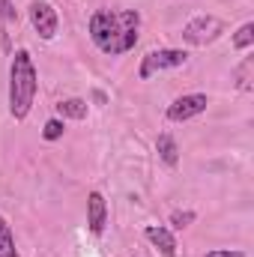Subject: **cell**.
<instances>
[{
	"label": "cell",
	"instance_id": "cell-1",
	"mask_svg": "<svg viewBox=\"0 0 254 257\" xmlns=\"http://www.w3.org/2000/svg\"><path fill=\"white\" fill-rule=\"evenodd\" d=\"M141 15L138 9H99L90 18V39L102 54H126L138 42Z\"/></svg>",
	"mask_w": 254,
	"mask_h": 257
},
{
	"label": "cell",
	"instance_id": "cell-3",
	"mask_svg": "<svg viewBox=\"0 0 254 257\" xmlns=\"http://www.w3.org/2000/svg\"><path fill=\"white\" fill-rule=\"evenodd\" d=\"M189 54L180 51V48H159V51H147L144 60H141V69H138V78L141 81H150L153 75L165 72V69H177V66H186Z\"/></svg>",
	"mask_w": 254,
	"mask_h": 257
},
{
	"label": "cell",
	"instance_id": "cell-2",
	"mask_svg": "<svg viewBox=\"0 0 254 257\" xmlns=\"http://www.w3.org/2000/svg\"><path fill=\"white\" fill-rule=\"evenodd\" d=\"M36 90H39V78H36L33 60L21 48V51H15L12 69H9V114L15 120H24L30 114L33 99H36Z\"/></svg>",
	"mask_w": 254,
	"mask_h": 257
},
{
	"label": "cell",
	"instance_id": "cell-4",
	"mask_svg": "<svg viewBox=\"0 0 254 257\" xmlns=\"http://www.w3.org/2000/svg\"><path fill=\"white\" fill-rule=\"evenodd\" d=\"M221 33H224V21L215 18V15H197V18H191L189 24L183 27V39L189 45H197V48L215 42Z\"/></svg>",
	"mask_w": 254,
	"mask_h": 257
},
{
	"label": "cell",
	"instance_id": "cell-9",
	"mask_svg": "<svg viewBox=\"0 0 254 257\" xmlns=\"http://www.w3.org/2000/svg\"><path fill=\"white\" fill-rule=\"evenodd\" d=\"M156 150H159V159L168 165V168H174L177 162H180V147H177V141L165 132V135H159V141H156Z\"/></svg>",
	"mask_w": 254,
	"mask_h": 257
},
{
	"label": "cell",
	"instance_id": "cell-16",
	"mask_svg": "<svg viewBox=\"0 0 254 257\" xmlns=\"http://www.w3.org/2000/svg\"><path fill=\"white\" fill-rule=\"evenodd\" d=\"M248 72H251V60H245L242 69H239V87H242V90H248V87H251V84H248Z\"/></svg>",
	"mask_w": 254,
	"mask_h": 257
},
{
	"label": "cell",
	"instance_id": "cell-13",
	"mask_svg": "<svg viewBox=\"0 0 254 257\" xmlns=\"http://www.w3.org/2000/svg\"><path fill=\"white\" fill-rule=\"evenodd\" d=\"M191 221H194V212H191V209H186V212H174V215H171V224H174L177 230L189 227Z\"/></svg>",
	"mask_w": 254,
	"mask_h": 257
},
{
	"label": "cell",
	"instance_id": "cell-6",
	"mask_svg": "<svg viewBox=\"0 0 254 257\" xmlns=\"http://www.w3.org/2000/svg\"><path fill=\"white\" fill-rule=\"evenodd\" d=\"M30 24H33V30L42 36V39H54L57 36V12H54V6L51 3H45V0H36L33 6H30Z\"/></svg>",
	"mask_w": 254,
	"mask_h": 257
},
{
	"label": "cell",
	"instance_id": "cell-10",
	"mask_svg": "<svg viewBox=\"0 0 254 257\" xmlns=\"http://www.w3.org/2000/svg\"><path fill=\"white\" fill-rule=\"evenodd\" d=\"M60 117H69V120H84L87 117V102L84 99H63L57 105Z\"/></svg>",
	"mask_w": 254,
	"mask_h": 257
},
{
	"label": "cell",
	"instance_id": "cell-5",
	"mask_svg": "<svg viewBox=\"0 0 254 257\" xmlns=\"http://www.w3.org/2000/svg\"><path fill=\"white\" fill-rule=\"evenodd\" d=\"M206 105H209L206 93H189V96H180V99L171 102V108H168V120H171V123H186V120H191V117L203 114Z\"/></svg>",
	"mask_w": 254,
	"mask_h": 257
},
{
	"label": "cell",
	"instance_id": "cell-14",
	"mask_svg": "<svg viewBox=\"0 0 254 257\" xmlns=\"http://www.w3.org/2000/svg\"><path fill=\"white\" fill-rule=\"evenodd\" d=\"M60 135H63V123H60V120H48V123H45V132H42L45 141H57Z\"/></svg>",
	"mask_w": 254,
	"mask_h": 257
},
{
	"label": "cell",
	"instance_id": "cell-17",
	"mask_svg": "<svg viewBox=\"0 0 254 257\" xmlns=\"http://www.w3.org/2000/svg\"><path fill=\"white\" fill-rule=\"evenodd\" d=\"M206 257H245V254H242V251H227V248H224V251H206Z\"/></svg>",
	"mask_w": 254,
	"mask_h": 257
},
{
	"label": "cell",
	"instance_id": "cell-12",
	"mask_svg": "<svg viewBox=\"0 0 254 257\" xmlns=\"http://www.w3.org/2000/svg\"><path fill=\"white\" fill-rule=\"evenodd\" d=\"M254 45V24H242L239 30H236V36H233V48L236 51H245V48H251Z\"/></svg>",
	"mask_w": 254,
	"mask_h": 257
},
{
	"label": "cell",
	"instance_id": "cell-15",
	"mask_svg": "<svg viewBox=\"0 0 254 257\" xmlns=\"http://www.w3.org/2000/svg\"><path fill=\"white\" fill-rule=\"evenodd\" d=\"M0 21H18V9L12 6V0H0Z\"/></svg>",
	"mask_w": 254,
	"mask_h": 257
},
{
	"label": "cell",
	"instance_id": "cell-11",
	"mask_svg": "<svg viewBox=\"0 0 254 257\" xmlns=\"http://www.w3.org/2000/svg\"><path fill=\"white\" fill-rule=\"evenodd\" d=\"M0 257H18V251H15V236H12V230H9V224H6L3 215H0Z\"/></svg>",
	"mask_w": 254,
	"mask_h": 257
},
{
	"label": "cell",
	"instance_id": "cell-8",
	"mask_svg": "<svg viewBox=\"0 0 254 257\" xmlns=\"http://www.w3.org/2000/svg\"><path fill=\"white\" fill-rule=\"evenodd\" d=\"M147 239L165 257H177V239H174V233L168 227H147Z\"/></svg>",
	"mask_w": 254,
	"mask_h": 257
},
{
	"label": "cell",
	"instance_id": "cell-7",
	"mask_svg": "<svg viewBox=\"0 0 254 257\" xmlns=\"http://www.w3.org/2000/svg\"><path fill=\"white\" fill-rule=\"evenodd\" d=\"M87 224L93 233H102L108 224V203H105L102 192H90V197H87Z\"/></svg>",
	"mask_w": 254,
	"mask_h": 257
}]
</instances>
